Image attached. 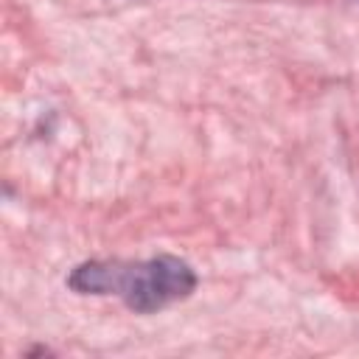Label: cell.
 <instances>
[{
	"instance_id": "obj_1",
	"label": "cell",
	"mask_w": 359,
	"mask_h": 359,
	"mask_svg": "<svg viewBox=\"0 0 359 359\" xmlns=\"http://www.w3.org/2000/svg\"><path fill=\"white\" fill-rule=\"evenodd\" d=\"M67 286L79 294H115L137 314L163 311L196 289V272L177 255H154L146 261H84Z\"/></svg>"
}]
</instances>
